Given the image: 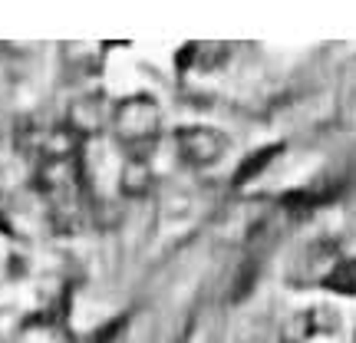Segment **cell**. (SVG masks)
<instances>
[{
    "mask_svg": "<svg viewBox=\"0 0 356 343\" xmlns=\"http://www.w3.org/2000/svg\"><path fill=\"white\" fill-rule=\"evenodd\" d=\"M70 122H73V129H83V132L96 129L99 126V99H96V96L79 99L76 106H73V113H70Z\"/></svg>",
    "mask_w": 356,
    "mask_h": 343,
    "instance_id": "3957f363",
    "label": "cell"
},
{
    "mask_svg": "<svg viewBox=\"0 0 356 343\" xmlns=\"http://www.w3.org/2000/svg\"><path fill=\"white\" fill-rule=\"evenodd\" d=\"M115 129H119V139L129 142V145L152 142L155 132H159V109H155V102H149L145 96L129 99L115 113Z\"/></svg>",
    "mask_w": 356,
    "mask_h": 343,
    "instance_id": "6da1fadb",
    "label": "cell"
},
{
    "mask_svg": "<svg viewBox=\"0 0 356 343\" xmlns=\"http://www.w3.org/2000/svg\"><path fill=\"white\" fill-rule=\"evenodd\" d=\"M178 149H181V159L188 166H215L225 159L228 152V139L215 132V129H204V126H188L181 129L175 136Z\"/></svg>",
    "mask_w": 356,
    "mask_h": 343,
    "instance_id": "7a4b0ae2",
    "label": "cell"
},
{
    "mask_svg": "<svg viewBox=\"0 0 356 343\" xmlns=\"http://www.w3.org/2000/svg\"><path fill=\"white\" fill-rule=\"evenodd\" d=\"M327 284H330L333 291L356 294V261H343V264H337L330 274H327Z\"/></svg>",
    "mask_w": 356,
    "mask_h": 343,
    "instance_id": "277c9868",
    "label": "cell"
}]
</instances>
